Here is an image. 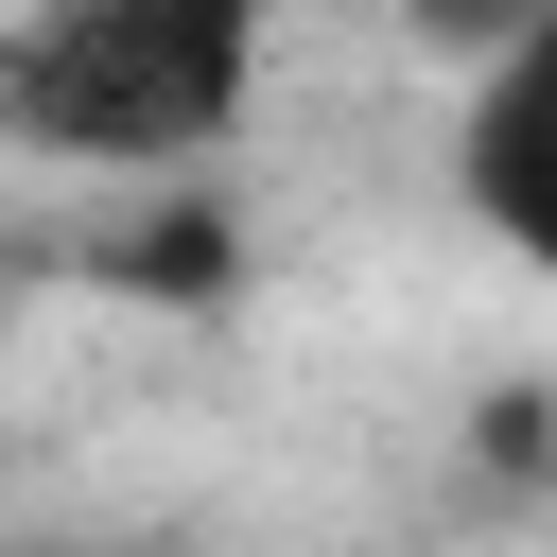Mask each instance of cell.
I'll list each match as a JSON object with an SVG mask.
<instances>
[{
  "mask_svg": "<svg viewBox=\"0 0 557 557\" xmlns=\"http://www.w3.org/2000/svg\"><path fill=\"white\" fill-rule=\"evenodd\" d=\"M261 0H35L0 35V122L70 174H174L244 122Z\"/></svg>",
  "mask_w": 557,
  "mask_h": 557,
  "instance_id": "obj_1",
  "label": "cell"
},
{
  "mask_svg": "<svg viewBox=\"0 0 557 557\" xmlns=\"http://www.w3.org/2000/svg\"><path fill=\"white\" fill-rule=\"evenodd\" d=\"M453 191H470V226L522 261V278H557V0L470 70V122H453Z\"/></svg>",
  "mask_w": 557,
  "mask_h": 557,
  "instance_id": "obj_2",
  "label": "cell"
},
{
  "mask_svg": "<svg viewBox=\"0 0 557 557\" xmlns=\"http://www.w3.org/2000/svg\"><path fill=\"white\" fill-rule=\"evenodd\" d=\"M418 17H435V35H487V52H505V35L540 17V0H418Z\"/></svg>",
  "mask_w": 557,
  "mask_h": 557,
  "instance_id": "obj_3",
  "label": "cell"
},
{
  "mask_svg": "<svg viewBox=\"0 0 557 557\" xmlns=\"http://www.w3.org/2000/svg\"><path fill=\"white\" fill-rule=\"evenodd\" d=\"M35 557H139V540H35Z\"/></svg>",
  "mask_w": 557,
  "mask_h": 557,
  "instance_id": "obj_4",
  "label": "cell"
}]
</instances>
